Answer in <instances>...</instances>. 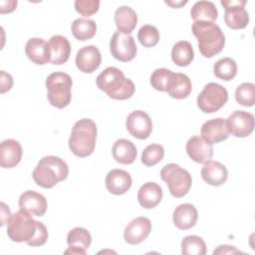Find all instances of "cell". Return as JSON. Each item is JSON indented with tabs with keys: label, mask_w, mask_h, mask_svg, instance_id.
<instances>
[{
	"label": "cell",
	"mask_w": 255,
	"mask_h": 255,
	"mask_svg": "<svg viewBox=\"0 0 255 255\" xmlns=\"http://www.w3.org/2000/svg\"><path fill=\"white\" fill-rule=\"evenodd\" d=\"M7 235L14 242H26L29 246H42L48 239L46 226L33 219L31 214L19 210L7 222Z\"/></svg>",
	"instance_id": "1"
},
{
	"label": "cell",
	"mask_w": 255,
	"mask_h": 255,
	"mask_svg": "<svg viewBox=\"0 0 255 255\" xmlns=\"http://www.w3.org/2000/svg\"><path fill=\"white\" fill-rule=\"evenodd\" d=\"M98 88L114 100L129 99L135 87L131 80L127 79L124 73L116 67L106 68L96 80Z\"/></svg>",
	"instance_id": "2"
},
{
	"label": "cell",
	"mask_w": 255,
	"mask_h": 255,
	"mask_svg": "<svg viewBox=\"0 0 255 255\" xmlns=\"http://www.w3.org/2000/svg\"><path fill=\"white\" fill-rule=\"evenodd\" d=\"M192 33L197 38L201 55L206 58L215 56L224 48L225 36L214 22L195 21L192 24Z\"/></svg>",
	"instance_id": "3"
},
{
	"label": "cell",
	"mask_w": 255,
	"mask_h": 255,
	"mask_svg": "<svg viewBox=\"0 0 255 255\" xmlns=\"http://www.w3.org/2000/svg\"><path fill=\"white\" fill-rule=\"evenodd\" d=\"M69 174L68 164L56 155H47L42 157L32 176L37 185L43 188H52L58 182L65 180Z\"/></svg>",
	"instance_id": "4"
},
{
	"label": "cell",
	"mask_w": 255,
	"mask_h": 255,
	"mask_svg": "<svg viewBox=\"0 0 255 255\" xmlns=\"http://www.w3.org/2000/svg\"><path fill=\"white\" fill-rule=\"evenodd\" d=\"M97 126L91 119H81L73 127L69 138L70 150L79 157L93 153L96 146Z\"/></svg>",
	"instance_id": "5"
},
{
	"label": "cell",
	"mask_w": 255,
	"mask_h": 255,
	"mask_svg": "<svg viewBox=\"0 0 255 255\" xmlns=\"http://www.w3.org/2000/svg\"><path fill=\"white\" fill-rule=\"evenodd\" d=\"M72 79L64 72H54L46 79L47 98L49 103L57 108H66L72 99Z\"/></svg>",
	"instance_id": "6"
},
{
	"label": "cell",
	"mask_w": 255,
	"mask_h": 255,
	"mask_svg": "<svg viewBox=\"0 0 255 255\" xmlns=\"http://www.w3.org/2000/svg\"><path fill=\"white\" fill-rule=\"evenodd\" d=\"M160 177L167 184L170 194L175 198L186 195L191 187V175L176 163L164 165L160 170Z\"/></svg>",
	"instance_id": "7"
},
{
	"label": "cell",
	"mask_w": 255,
	"mask_h": 255,
	"mask_svg": "<svg viewBox=\"0 0 255 255\" xmlns=\"http://www.w3.org/2000/svg\"><path fill=\"white\" fill-rule=\"evenodd\" d=\"M228 100L227 90L217 84L208 83L197 97L198 108L207 114H212L220 110Z\"/></svg>",
	"instance_id": "8"
},
{
	"label": "cell",
	"mask_w": 255,
	"mask_h": 255,
	"mask_svg": "<svg viewBox=\"0 0 255 255\" xmlns=\"http://www.w3.org/2000/svg\"><path fill=\"white\" fill-rule=\"evenodd\" d=\"M225 9V24L234 30L244 29L249 23V14L245 9L246 0H221Z\"/></svg>",
	"instance_id": "9"
},
{
	"label": "cell",
	"mask_w": 255,
	"mask_h": 255,
	"mask_svg": "<svg viewBox=\"0 0 255 255\" xmlns=\"http://www.w3.org/2000/svg\"><path fill=\"white\" fill-rule=\"evenodd\" d=\"M110 50L113 57L121 62H129L136 55V45L130 34L115 32L110 41Z\"/></svg>",
	"instance_id": "10"
},
{
	"label": "cell",
	"mask_w": 255,
	"mask_h": 255,
	"mask_svg": "<svg viewBox=\"0 0 255 255\" xmlns=\"http://www.w3.org/2000/svg\"><path fill=\"white\" fill-rule=\"evenodd\" d=\"M229 133L236 137L248 136L254 129V116L245 111H235L226 120Z\"/></svg>",
	"instance_id": "11"
},
{
	"label": "cell",
	"mask_w": 255,
	"mask_h": 255,
	"mask_svg": "<svg viewBox=\"0 0 255 255\" xmlns=\"http://www.w3.org/2000/svg\"><path fill=\"white\" fill-rule=\"evenodd\" d=\"M126 127L128 132L138 139H145L152 130V123L149 116L143 111L131 112L126 121Z\"/></svg>",
	"instance_id": "12"
},
{
	"label": "cell",
	"mask_w": 255,
	"mask_h": 255,
	"mask_svg": "<svg viewBox=\"0 0 255 255\" xmlns=\"http://www.w3.org/2000/svg\"><path fill=\"white\" fill-rule=\"evenodd\" d=\"M151 231V222L148 218L140 216L132 219L125 228L124 238L128 244L135 245L141 243Z\"/></svg>",
	"instance_id": "13"
},
{
	"label": "cell",
	"mask_w": 255,
	"mask_h": 255,
	"mask_svg": "<svg viewBox=\"0 0 255 255\" xmlns=\"http://www.w3.org/2000/svg\"><path fill=\"white\" fill-rule=\"evenodd\" d=\"M188 156L197 163H205L213 155V144L204 139L201 135L190 137L185 146Z\"/></svg>",
	"instance_id": "14"
},
{
	"label": "cell",
	"mask_w": 255,
	"mask_h": 255,
	"mask_svg": "<svg viewBox=\"0 0 255 255\" xmlns=\"http://www.w3.org/2000/svg\"><path fill=\"white\" fill-rule=\"evenodd\" d=\"M75 62L81 72L93 73L100 67L102 62L100 50L94 45L85 46L78 51Z\"/></svg>",
	"instance_id": "15"
},
{
	"label": "cell",
	"mask_w": 255,
	"mask_h": 255,
	"mask_svg": "<svg viewBox=\"0 0 255 255\" xmlns=\"http://www.w3.org/2000/svg\"><path fill=\"white\" fill-rule=\"evenodd\" d=\"M21 210L34 216H43L47 210V200L44 195L34 190L24 191L18 200Z\"/></svg>",
	"instance_id": "16"
},
{
	"label": "cell",
	"mask_w": 255,
	"mask_h": 255,
	"mask_svg": "<svg viewBox=\"0 0 255 255\" xmlns=\"http://www.w3.org/2000/svg\"><path fill=\"white\" fill-rule=\"evenodd\" d=\"M67 243L69 248L65 251L66 254L86 255L87 249L92 243L90 232L83 227H75L69 231L67 235Z\"/></svg>",
	"instance_id": "17"
},
{
	"label": "cell",
	"mask_w": 255,
	"mask_h": 255,
	"mask_svg": "<svg viewBox=\"0 0 255 255\" xmlns=\"http://www.w3.org/2000/svg\"><path fill=\"white\" fill-rule=\"evenodd\" d=\"M200 132L201 136L212 144L225 140L229 135L226 120L222 118H216L205 122L201 126Z\"/></svg>",
	"instance_id": "18"
},
{
	"label": "cell",
	"mask_w": 255,
	"mask_h": 255,
	"mask_svg": "<svg viewBox=\"0 0 255 255\" xmlns=\"http://www.w3.org/2000/svg\"><path fill=\"white\" fill-rule=\"evenodd\" d=\"M23 150L21 144L12 138L5 139L0 144V165L3 168L16 166L22 158Z\"/></svg>",
	"instance_id": "19"
},
{
	"label": "cell",
	"mask_w": 255,
	"mask_h": 255,
	"mask_svg": "<svg viewBox=\"0 0 255 255\" xmlns=\"http://www.w3.org/2000/svg\"><path fill=\"white\" fill-rule=\"evenodd\" d=\"M106 187L115 195L126 193L131 186L130 174L123 169H112L106 176Z\"/></svg>",
	"instance_id": "20"
},
{
	"label": "cell",
	"mask_w": 255,
	"mask_h": 255,
	"mask_svg": "<svg viewBox=\"0 0 255 255\" xmlns=\"http://www.w3.org/2000/svg\"><path fill=\"white\" fill-rule=\"evenodd\" d=\"M50 62L53 65H62L69 60L71 45L69 40L62 35H54L50 38Z\"/></svg>",
	"instance_id": "21"
},
{
	"label": "cell",
	"mask_w": 255,
	"mask_h": 255,
	"mask_svg": "<svg viewBox=\"0 0 255 255\" xmlns=\"http://www.w3.org/2000/svg\"><path fill=\"white\" fill-rule=\"evenodd\" d=\"M25 53L28 59L37 65L50 62L49 44L42 38L29 39L25 45Z\"/></svg>",
	"instance_id": "22"
},
{
	"label": "cell",
	"mask_w": 255,
	"mask_h": 255,
	"mask_svg": "<svg viewBox=\"0 0 255 255\" xmlns=\"http://www.w3.org/2000/svg\"><path fill=\"white\" fill-rule=\"evenodd\" d=\"M200 174L202 179L212 186H219L223 184L228 177L227 168L222 163L211 159L203 164Z\"/></svg>",
	"instance_id": "23"
},
{
	"label": "cell",
	"mask_w": 255,
	"mask_h": 255,
	"mask_svg": "<svg viewBox=\"0 0 255 255\" xmlns=\"http://www.w3.org/2000/svg\"><path fill=\"white\" fill-rule=\"evenodd\" d=\"M198 218V213L194 205L190 203H183L178 205L172 215L174 225L181 230H187L192 228Z\"/></svg>",
	"instance_id": "24"
},
{
	"label": "cell",
	"mask_w": 255,
	"mask_h": 255,
	"mask_svg": "<svg viewBox=\"0 0 255 255\" xmlns=\"http://www.w3.org/2000/svg\"><path fill=\"white\" fill-rule=\"evenodd\" d=\"M162 189L155 182L143 183L137 191V200L139 204L146 209L155 207L162 199Z\"/></svg>",
	"instance_id": "25"
},
{
	"label": "cell",
	"mask_w": 255,
	"mask_h": 255,
	"mask_svg": "<svg viewBox=\"0 0 255 255\" xmlns=\"http://www.w3.org/2000/svg\"><path fill=\"white\" fill-rule=\"evenodd\" d=\"M191 90L192 85L188 76L182 73H172L166 90L171 98L177 100L185 99L189 96Z\"/></svg>",
	"instance_id": "26"
},
{
	"label": "cell",
	"mask_w": 255,
	"mask_h": 255,
	"mask_svg": "<svg viewBox=\"0 0 255 255\" xmlns=\"http://www.w3.org/2000/svg\"><path fill=\"white\" fill-rule=\"evenodd\" d=\"M115 23L119 32L130 34L137 23V16L134 10L128 6H120L115 12Z\"/></svg>",
	"instance_id": "27"
},
{
	"label": "cell",
	"mask_w": 255,
	"mask_h": 255,
	"mask_svg": "<svg viewBox=\"0 0 255 255\" xmlns=\"http://www.w3.org/2000/svg\"><path fill=\"white\" fill-rule=\"evenodd\" d=\"M112 153L115 160L122 164H130L136 158V147L135 145L126 138L118 139L113 147Z\"/></svg>",
	"instance_id": "28"
},
{
	"label": "cell",
	"mask_w": 255,
	"mask_h": 255,
	"mask_svg": "<svg viewBox=\"0 0 255 255\" xmlns=\"http://www.w3.org/2000/svg\"><path fill=\"white\" fill-rule=\"evenodd\" d=\"M191 18L195 21L214 22L218 17L217 9L211 1H197L190 10Z\"/></svg>",
	"instance_id": "29"
},
{
	"label": "cell",
	"mask_w": 255,
	"mask_h": 255,
	"mask_svg": "<svg viewBox=\"0 0 255 255\" xmlns=\"http://www.w3.org/2000/svg\"><path fill=\"white\" fill-rule=\"evenodd\" d=\"M194 58V52L188 41H179L175 43L171 50L172 62L179 67L188 66Z\"/></svg>",
	"instance_id": "30"
},
{
	"label": "cell",
	"mask_w": 255,
	"mask_h": 255,
	"mask_svg": "<svg viewBox=\"0 0 255 255\" xmlns=\"http://www.w3.org/2000/svg\"><path fill=\"white\" fill-rule=\"evenodd\" d=\"M72 33L79 41H86L93 38L97 32V25L93 19L77 18L71 26Z\"/></svg>",
	"instance_id": "31"
},
{
	"label": "cell",
	"mask_w": 255,
	"mask_h": 255,
	"mask_svg": "<svg viewBox=\"0 0 255 255\" xmlns=\"http://www.w3.org/2000/svg\"><path fill=\"white\" fill-rule=\"evenodd\" d=\"M213 73L218 79L231 81L237 74L236 62L228 57L219 59L213 66Z\"/></svg>",
	"instance_id": "32"
},
{
	"label": "cell",
	"mask_w": 255,
	"mask_h": 255,
	"mask_svg": "<svg viewBox=\"0 0 255 255\" xmlns=\"http://www.w3.org/2000/svg\"><path fill=\"white\" fill-rule=\"evenodd\" d=\"M181 253L183 255H204L206 253L204 240L196 235L185 236L181 240Z\"/></svg>",
	"instance_id": "33"
},
{
	"label": "cell",
	"mask_w": 255,
	"mask_h": 255,
	"mask_svg": "<svg viewBox=\"0 0 255 255\" xmlns=\"http://www.w3.org/2000/svg\"><path fill=\"white\" fill-rule=\"evenodd\" d=\"M236 102L243 107H252L255 103V86L252 83H242L235 91Z\"/></svg>",
	"instance_id": "34"
},
{
	"label": "cell",
	"mask_w": 255,
	"mask_h": 255,
	"mask_svg": "<svg viewBox=\"0 0 255 255\" xmlns=\"http://www.w3.org/2000/svg\"><path fill=\"white\" fill-rule=\"evenodd\" d=\"M164 156V148L158 143L147 145L141 153V162L146 166H152L158 163Z\"/></svg>",
	"instance_id": "35"
},
{
	"label": "cell",
	"mask_w": 255,
	"mask_h": 255,
	"mask_svg": "<svg viewBox=\"0 0 255 255\" xmlns=\"http://www.w3.org/2000/svg\"><path fill=\"white\" fill-rule=\"evenodd\" d=\"M137 39L143 47L150 48L158 43L159 32L156 27L146 24L139 28L137 33Z\"/></svg>",
	"instance_id": "36"
},
{
	"label": "cell",
	"mask_w": 255,
	"mask_h": 255,
	"mask_svg": "<svg viewBox=\"0 0 255 255\" xmlns=\"http://www.w3.org/2000/svg\"><path fill=\"white\" fill-rule=\"evenodd\" d=\"M172 73L173 72L165 68H159L154 70L150 76V85L156 91L166 92Z\"/></svg>",
	"instance_id": "37"
},
{
	"label": "cell",
	"mask_w": 255,
	"mask_h": 255,
	"mask_svg": "<svg viewBox=\"0 0 255 255\" xmlns=\"http://www.w3.org/2000/svg\"><path fill=\"white\" fill-rule=\"evenodd\" d=\"M100 7L99 0H76L75 9L83 16H91L95 14Z\"/></svg>",
	"instance_id": "38"
},
{
	"label": "cell",
	"mask_w": 255,
	"mask_h": 255,
	"mask_svg": "<svg viewBox=\"0 0 255 255\" xmlns=\"http://www.w3.org/2000/svg\"><path fill=\"white\" fill-rule=\"evenodd\" d=\"M13 86V79L11 75L7 74L5 71H1V80H0V93L4 94L9 91Z\"/></svg>",
	"instance_id": "39"
},
{
	"label": "cell",
	"mask_w": 255,
	"mask_h": 255,
	"mask_svg": "<svg viewBox=\"0 0 255 255\" xmlns=\"http://www.w3.org/2000/svg\"><path fill=\"white\" fill-rule=\"evenodd\" d=\"M17 6V1L15 0H8V1H1L0 2V13H10L15 10Z\"/></svg>",
	"instance_id": "40"
},
{
	"label": "cell",
	"mask_w": 255,
	"mask_h": 255,
	"mask_svg": "<svg viewBox=\"0 0 255 255\" xmlns=\"http://www.w3.org/2000/svg\"><path fill=\"white\" fill-rule=\"evenodd\" d=\"M235 253H242L238 249H236L234 246L229 245H219L214 251L213 254H235Z\"/></svg>",
	"instance_id": "41"
},
{
	"label": "cell",
	"mask_w": 255,
	"mask_h": 255,
	"mask_svg": "<svg viewBox=\"0 0 255 255\" xmlns=\"http://www.w3.org/2000/svg\"><path fill=\"white\" fill-rule=\"evenodd\" d=\"M1 212H2V218H1V226H3L5 223H7L9 221V219L11 218L12 214L10 212L9 207L4 203L1 202Z\"/></svg>",
	"instance_id": "42"
},
{
	"label": "cell",
	"mask_w": 255,
	"mask_h": 255,
	"mask_svg": "<svg viewBox=\"0 0 255 255\" xmlns=\"http://www.w3.org/2000/svg\"><path fill=\"white\" fill-rule=\"evenodd\" d=\"M165 3L167 4V5H170V6H172V7H179V6H182V5H184V4H186L187 3V1H180V2H171V1H165Z\"/></svg>",
	"instance_id": "43"
}]
</instances>
